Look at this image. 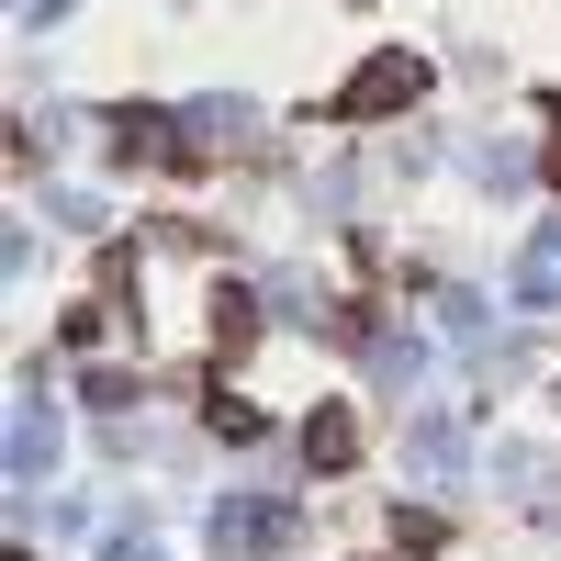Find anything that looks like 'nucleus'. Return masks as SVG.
I'll list each match as a JSON object with an SVG mask.
<instances>
[{"instance_id":"1a4fd4ad","label":"nucleus","mask_w":561,"mask_h":561,"mask_svg":"<svg viewBox=\"0 0 561 561\" xmlns=\"http://www.w3.org/2000/svg\"><path fill=\"white\" fill-rule=\"evenodd\" d=\"M517 293H528V304H550V293H561V237H539V248H528V270H517Z\"/></svg>"},{"instance_id":"39448f33","label":"nucleus","mask_w":561,"mask_h":561,"mask_svg":"<svg viewBox=\"0 0 561 561\" xmlns=\"http://www.w3.org/2000/svg\"><path fill=\"white\" fill-rule=\"evenodd\" d=\"M203 314H214V359H248V348H259V304H248V293H214Z\"/></svg>"},{"instance_id":"0eeeda50","label":"nucleus","mask_w":561,"mask_h":561,"mask_svg":"<svg viewBox=\"0 0 561 561\" xmlns=\"http://www.w3.org/2000/svg\"><path fill=\"white\" fill-rule=\"evenodd\" d=\"M203 427H214V438H225V449H248V438H259V427H270V415H259V404H248V393H225V382H214V404H203Z\"/></svg>"},{"instance_id":"f257e3e1","label":"nucleus","mask_w":561,"mask_h":561,"mask_svg":"<svg viewBox=\"0 0 561 561\" xmlns=\"http://www.w3.org/2000/svg\"><path fill=\"white\" fill-rule=\"evenodd\" d=\"M415 90H427V57H370V68H359L325 113H337V124H370V113H404Z\"/></svg>"},{"instance_id":"f03ea898","label":"nucleus","mask_w":561,"mask_h":561,"mask_svg":"<svg viewBox=\"0 0 561 561\" xmlns=\"http://www.w3.org/2000/svg\"><path fill=\"white\" fill-rule=\"evenodd\" d=\"M280 539H293V505H270V494L214 505V550H280Z\"/></svg>"},{"instance_id":"7ed1b4c3","label":"nucleus","mask_w":561,"mask_h":561,"mask_svg":"<svg viewBox=\"0 0 561 561\" xmlns=\"http://www.w3.org/2000/svg\"><path fill=\"white\" fill-rule=\"evenodd\" d=\"M113 158H124V169H147V158H180V124L124 102V113H113Z\"/></svg>"},{"instance_id":"423d86ee","label":"nucleus","mask_w":561,"mask_h":561,"mask_svg":"<svg viewBox=\"0 0 561 561\" xmlns=\"http://www.w3.org/2000/svg\"><path fill=\"white\" fill-rule=\"evenodd\" d=\"M404 460H415V472H460V427H449V415H415V427H404Z\"/></svg>"},{"instance_id":"20e7f679","label":"nucleus","mask_w":561,"mask_h":561,"mask_svg":"<svg viewBox=\"0 0 561 561\" xmlns=\"http://www.w3.org/2000/svg\"><path fill=\"white\" fill-rule=\"evenodd\" d=\"M304 460H314V472H348V460H359V415H348V404H325L314 427H304Z\"/></svg>"},{"instance_id":"9d476101","label":"nucleus","mask_w":561,"mask_h":561,"mask_svg":"<svg viewBox=\"0 0 561 561\" xmlns=\"http://www.w3.org/2000/svg\"><path fill=\"white\" fill-rule=\"evenodd\" d=\"M550 180H561V147H550Z\"/></svg>"},{"instance_id":"6e6552de","label":"nucleus","mask_w":561,"mask_h":561,"mask_svg":"<svg viewBox=\"0 0 561 561\" xmlns=\"http://www.w3.org/2000/svg\"><path fill=\"white\" fill-rule=\"evenodd\" d=\"M45 460H57V438H45V415H12V483H34Z\"/></svg>"}]
</instances>
